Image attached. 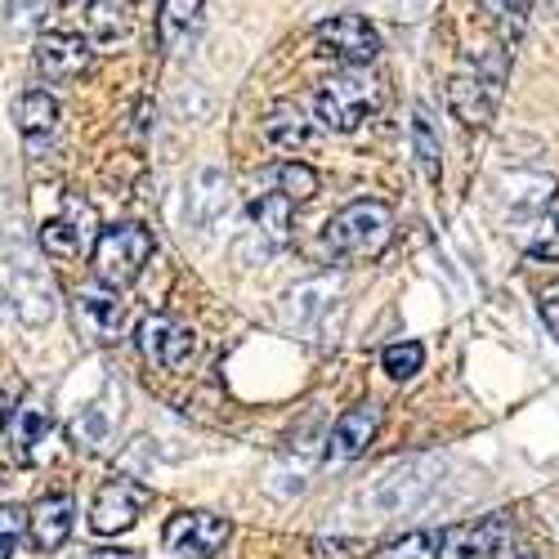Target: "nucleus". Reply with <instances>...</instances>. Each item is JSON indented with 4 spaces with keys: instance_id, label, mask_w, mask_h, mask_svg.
<instances>
[{
    "instance_id": "cd10ccee",
    "label": "nucleus",
    "mask_w": 559,
    "mask_h": 559,
    "mask_svg": "<svg viewBox=\"0 0 559 559\" xmlns=\"http://www.w3.org/2000/svg\"><path fill=\"white\" fill-rule=\"evenodd\" d=\"M27 537V510L14 501H0V559H14Z\"/></svg>"
},
{
    "instance_id": "4be33fe9",
    "label": "nucleus",
    "mask_w": 559,
    "mask_h": 559,
    "mask_svg": "<svg viewBox=\"0 0 559 559\" xmlns=\"http://www.w3.org/2000/svg\"><path fill=\"white\" fill-rule=\"evenodd\" d=\"M260 130H264L269 144H273V148H283V153H300V148L313 144V121L305 117V108H300L296 99L273 104V108L264 112Z\"/></svg>"
},
{
    "instance_id": "f3484780",
    "label": "nucleus",
    "mask_w": 559,
    "mask_h": 559,
    "mask_svg": "<svg viewBox=\"0 0 559 559\" xmlns=\"http://www.w3.org/2000/svg\"><path fill=\"white\" fill-rule=\"evenodd\" d=\"M90 233H95V215H90V206H85V202L68 198L59 215H50V219L40 224L36 242H40V251H45V255L68 260V255H81V247L90 242Z\"/></svg>"
},
{
    "instance_id": "ddd939ff",
    "label": "nucleus",
    "mask_w": 559,
    "mask_h": 559,
    "mask_svg": "<svg viewBox=\"0 0 559 559\" xmlns=\"http://www.w3.org/2000/svg\"><path fill=\"white\" fill-rule=\"evenodd\" d=\"M497 90H501V68L492 72H456L448 81V108L461 126H471V130H484L497 112Z\"/></svg>"
},
{
    "instance_id": "6e6552de",
    "label": "nucleus",
    "mask_w": 559,
    "mask_h": 559,
    "mask_svg": "<svg viewBox=\"0 0 559 559\" xmlns=\"http://www.w3.org/2000/svg\"><path fill=\"white\" fill-rule=\"evenodd\" d=\"M435 484H439V461L435 456L394 461L390 471L377 479V488H371V506H377L381 515H399V510H412Z\"/></svg>"
},
{
    "instance_id": "9b49d317",
    "label": "nucleus",
    "mask_w": 559,
    "mask_h": 559,
    "mask_svg": "<svg viewBox=\"0 0 559 559\" xmlns=\"http://www.w3.org/2000/svg\"><path fill=\"white\" fill-rule=\"evenodd\" d=\"M72 309H76V328H81L90 341H95V345H117V341L126 336V328H130L126 300H121L112 287H104V283L81 287L76 300H72Z\"/></svg>"
},
{
    "instance_id": "b1692460",
    "label": "nucleus",
    "mask_w": 559,
    "mask_h": 559,
    "mask_svg": "<svg viewBox=\"0 0 559 559\" xmlns=\"http://www.w3.org/2000/svg\"><path fill=\"white\" fill-rule=\"evenodd\" d=\"M202 5H206V0H162V14H157L162 50H175L179 40L193 36V27L202 23Z\"/></svg>"
},
{
    "instance_id": "f8f14e48",
    "label": "nucleus",
    "mask_w": 559,
    "mask_h": 559,
    "mask_svg": "<svg viewBox=\"0 0 559 559\" xmlns=\"http://www.w3.org/2000/svg\"><path fill=\"white\" fill-rule=\"evenodd\" d=\"M95 63V45L81 32H50L36 40V72L50 85H72Z\"/></svg>"
},
{
    "instance_id": "c85d7f7f",
    "label": "nucleus",
    "mask_w": 559,
    "mask_h": 559,
    "mask_svg": "<svg viewBox=\"0 0 559 559\" xmlns=\"http://www.w3.org/2000/svg\"><path fill=\"white\" fill-rule=\"evenodd\" d=\"M377 559H439V533H407L390 542Z\"/></svg>"
},
{
    "instance_id": "1a4fd4ad",
    "label": "nucleus",
    "mask_w": 559,
    "mask_h": 559,
    "mask_svg": "<svg viewBox=\"0 0 559 559\" xmlns=\"http://www.w3.org/2000/svg\"><path fill=\"white\" fill-rule=\"evenodd\" d=\"M510 515L506 510H492V515L465 520L439 533V559H497L510 542Z\"/></svg>"
},
{
    "instance_id": "f704fd0d",
    "label": "nucleus",
    "mask_w": 559,
    "mask_h": 559,
    "mask_svg": "<svg viewBox=\"0 0 559 559\" xmlns=\"http://www.w3.org/2000/svg\"><path fill=\"white\" fill-rule=\"evenodd\" d=\"M542 322H546V332L559 341V287L542 296Z\"/></svg>"
},
{
    "instance_id": "7ed1b4c3",
    "label": "nucleus",
    "mask_w": 559,
    "mask_h": 559,
    "mask_svg": "<svg viewBox=\"0 0 559 559\" xmlns=\"http://www.w3.org/2000/svg\"><path fill=\"white\" fill-rule=\"evenodd\" d=\"M148 260H153V233L144 224H108L95 233L90 264H95V277L104 287L126 292L130 283H139Z\"/></svg>"
},
{
    "instance_id": "0eeeda50",
    "label": "nucleus",
    "mask_w": 559,
    "mask_h": 559,
    "mask_svg": "<svg viewBox=\"0 0 559 559\" xmlns=\"http://www.w3.org/2000/svg\"><path fill=\"white\" fill-rule=\"evenodd\" d=\"M134 345H139V354H144V362H153L162 371H183L198 358V332L183 328V322L170 318V313H148L144 322H139Z\"/></svg>"
},
{
    "instance_id": "20e7f679",
    "label": "nucleus",
    "mask_w": 559,
    "mask_h": 559,
    "mask_svg": "<svg viewBox=\"0 0 559 559\" xmlns=\"http://www.w3.org/2000/svg\"><path fill=\"white\" fill-rule=\"evenodd\" d=\"M313 112H318L322 130L354 134L371 112H377V81H371L362 68H345L341 76H332V81L318 85Z\"/></svg>"
},
{
    "instance_id": "2f4dec72",
    "label": "nucleus",
    "mask_w": 559,
    "mask_h": 559,
    "mask_svg": "<svg viewBox=\"0 0 559 559\" xmlns=\"http://www.w3.org/2000/svg\"><path fill=\"white\" fill-rule=\"evenodd\" d=\"M528 251L542 255V260H559V215H546L537 224V233L528 238Z\"/></svg>"
},
{
    "instance_id": "423d86ee",
    "label": "nucleus",
    "mask_w": 559,
    "mask_h": 559,
    "mask_svg": "<svg viewBox=\"0 0 559 559\" xmlns=\"http://www.w3.org/2000/svg\"><path fill=\"white\" fill-rule=\"evenodd\" d=\"M153 506V488L148 484H139L130 475H117L108 479L95 501H90V533H99V537H121L139 524V515Z\"/></svg>"
},
{
    "instance_id": "f257e3e1",
    "label": "nucleus",
    "mask_w": 559,
    "mask_h": 559,
    "mask_svg": "<svg viewBox=\"0 0 559 559\" xmlns=\"http://www.w3.org/2000/svg\"><path fill=\"white\" fill-rule=\"evenodd\" d=\"M394 242V211L377 198H358L322 224V251L332 260H377Z\"/></svg>"
},
{
    "instance_id": "393cba45",
    "label": "nucleus",
    "mask_w": 559,
    "mask_h": 559,
    "mask_svg": "<svg viewBox=\"0 0 559 559\" xmlns=\"http://www.w3.org/2000/svg\"><path fill=\"white\" fill-rule=\"evenodd\" d=\"M273 179H277V193H287L296 206L318 198V175H313V166H305V162H296V157L277 166Z\"/></svg>"
},
{
    "instance_id": "a211bd4d",
    "label": "nucleus",
    "mask_w": 559,
    "mask_h": 559,
    "mask_svg": "<svg viewBox=\"0 0 559 559\" xmlns=\"http://www.w3.org/2000/svg\"><path fill=\"white\" fill-rule=\"evenodd\" d=\"M50 435H55V412H50V403L23 399V403L14 407V416H10V452H14V461L32 465V461L45 452V443H50Z\"/></svg>"
},
{
    "instance_id": "4c0bfd02",
    "label": "nucleus",
    "mask_w": 559,
    "mask_h": 559,
    "mask_svg": "<svg viewBox=\"0 0 559 559\" xmlns=\"http://www.w3.org/2000/svg\"><path fill=\"white\" fill-rule=\"evenodd\" d=\"M510 559H542V555H533V550H524V555H510Z\"/></svg>"
},
{
    "instance_id": "5701e85b",
    "label": "nucleus",
    "mask_w": 559,
    "mask_h": 559,
    "mask_svg": "<svg viewBox=\"0 0 559 559\" xmlns=\"http://www.w3.org/2000/svg\"><path fill=\"white\" fill-rule=\"evenodd\" d=\"M412 157H416V166H421V175L430 183H439V175H443V144H439V126H435L426 104L412 108Z\"/></svg>"
},
{
    "instance_id": "9d476101",
    "label": "nucleus",
    "mask_w": 559,
    "mask_h": 559,
    "mask_svg": "<svg viewBox=\"0 0 559 559\" xmlns=\"http://www.w3.org/2000/svg\"><path fill=\"white\" fill-rule=\"evenodd\" d=\"M228 542V520L215 510H179L166 524V550L179 559H215Z\"/></svg>"
},
{
    "instance_id": "39448f33",
    "label": "nucleus",
    "mask_w": 559,
    "mask_h": 559,
    "mask_svg": "<svg viewBox=\"0 0 559 559\" xmlns=\"http://www.w3.org/2000/svg\"><path fill=\"white\" fill-rule=\"evenodd\" d=\"M318 55L336 68H371L381 59V32L371 27L362 14H332L322 19L313 32Z\"/></svg>"
},
{
    "instance_id": "bb28decb",
    "label": "nucleus",
    "mask_w": 559,
    "mask_h": 559,
    "mask_svg": "<svg viewBox=\"0 0 559 559\" xmlns=\"http://www.w3.org/2000/svg\"><path fill=\"white\" fill-rule=\"evenodd\" d=\"M421 362H426L421 341H399V345H385V354H381V367L390 381H412L416 371H421Z\"/></svg>"
},
{
    "instance_id": "c756f323",
    "label": "nucleus",
    "mask_w": 559,
    "mask_h": 559,
    "mask_svg": "<svg viewBox=\"0 0 559 559\" xmlns=\"http://www.w3.org/2000/svg\"><path fill=\"white\" fill-rule=\"evenodd\" d=\"M362 542L358 537H313L309 542V555L313 559H362Z\"/></svg>"
},
{
    "instance_id": "473e14b6",
    "label": "nucleus",
    "mask_w": 559,
    "mask_h": 559,
    "mask_svg": "<svg viewBox=\"0 0 559 559\" xmlns=\"http://www.w3.org/2000/svg\"><path fill=\"white\" fill-rule=\"evenodd\" d=\"M528 5H533V0H488V10L497 14V23H501L506 32H520V27H524Z\"/></svg>"
},
{
    "instance_id": "72a5a7b5",
    "label": "nucleus",
    "mask_w": 559,
    "mask_h": 559,
    "mask_svg": "<svg viewBox=\"0 0 559 559\" xmlns=\"http://www.w3.org/2000/svg\"><path fill=\"white\" fill-rule=\"evenodd\" d=\"M40 14V0H5V23L10 32H27Z\"/></svg>"
},
{
    "instance_id": "aec40b11",
    "label": "nucleus",
    "mask_w": 559,
    "mask_h": 559,
    "mask_svg": "<svg viewBox=\"0 0 559 559\" xmlns=\"http://www.w3.org/2000/svg\"><path fill=\"white\" fill-rule=\"evenodd\" d=\"M224 211H228V179H224V170H215V166L198 170L193 189H189V224L202 233V238H211V228L224 219Z\"/></svg>"
},
{
    "instance_id": "412c9836",
    "label": "nucleus",
    "mask_w": 559,
    "mask_h": 559,
    "mask_svg": "<svg viewBox=\"0 0 559 559\" xmlns=\"http://www.w3.org/2000/svg\"><path fill=\"white\" fill-rule=\"evenodd\" d=\"M14 126L32 148L50 144L55 130H59V99L50 95V90H23V95L14 99Z\"/></svg>"
},
{
    "instance_id": "f03ea898",
    "label": "nucleus",
    "mask_w": 559,
    "mask_h": 559,
    "mask_svg": "<svg viewBox=\"0 0 559 559\" xmlns=\"http://www.w3.org/2000/svg\"><path fill=\"white\" fill-rule=\"evenodd\" d=\"M0 292L10 296V309L19 313L23 328H45V322H55V313H59L50 273H45L36 251L23 242H10L5 255H0Z\"/></svg>"
},
{
    "instance_id": "a878e982",
    "label": "nucleus",
    "mask_w": 559,
    "mask_h": 559,
    "mask_svg": "<svg viewBox=\"0 0 559 559\" xmlns=\"http://www.w3.org/2000/svg\"><path fill=\"white\" fill-rule=\"evenodd\" d=\"M332 283H305V287H296V292H287V322H313L322 309H328V300H332Z\"/></svg>"
},
{
    "instance_id": "dca6fc26",
    "label": "nucleus",
    "mask_w": 559,
    "mask_h": 559,
    "mask_svg": "<svg viewBox=\"0 0 559 559\" xmlns=\"http://www.w3.org/2000/svg\"><path fill=\"white\" fill-rule=\"evenodd\" d=\"M377 430H381V403L362 399V403L345 407L328 435V461H358L367 452V443L377 439Z\"/></svg>"
},
{
    "instance_id": "e433bc0d",
    "label": "nucleus",
    "mask_w": 559,
    "mask_h": 559,
    "mask_svg": "<svg viewBox=\"0 0 559 559\" xmlns=\"http://www.w3.org/2000/svg\"><path fill=\"white\" fill-rule=\"evenodd\" d=\"M10 416H14V412H10V399H5V394H0V435H5V430H10Z\"/></svg>"
},
{
    "instance_id": "7c9ffc66",
    "label": "nucleus",
    "mask_w": 559,
    "mask_h": 559,
    "mask_svg": "<svg viewBox=\"0 0 559 559\" xmlns=\"http://www.w3.org/2000/svg\"><path fill=\"white\" fill-rule=\"evenodd\" d=\"M72 435H76V443H81V448H99V443L108 439V421H104V412H99V407H90L85 416H76Z\"/></svg>"
},
{
    "instance_id": "2eb2a0df",
    "label": "nucleus",
    "mask_w": 559,
    "mask_h": 559,
    "mask_svg": "<svg viewBox=\"0 0 559 559\" xmlns=\"http://www.w3.org/2000/svg\"><path fill=\"white\" fill-rule=\"evenodd\" d=\"M72 524H76V501H72L68 492H50V497H40V501L27 510V542H32L40 555H55V550L68 546Z\"/></svg>"
},
{
    "instance_id": "4468645a",
    "label": "nucleus",
    "mask_w": 559,
    "mask_h": 559,
    "mask_svg": "<svg viewBox=\"0 0 559 559\" xmlns=\"http://www.w3.org/2000/svg\"><path fill=\"white\" fill-rule=\"evenodd\" d=\"M296 233V202L287 193H260L251 206H247V233L242 242H260L264 260L273 251H283Z\"/></svg>"
},
{
    "instance_id": "6ab92c4d",
    "label": "nucleus",
    "mask_w": 559,
    "mask_h": 559,
    "mask_svg": "<svg viewBox=\"0 0 559 559\" xmlns=\"http://www.w3.org/2000/svg\"><path fill=\"white\" fill-rule=\"evenodd\" d=\"M130 10L121 0H85L81 5V36L99 50H117L121 40H130Z\"/></svg>"
},
{
    "instance_id": "c9c22d12",
    "label": "nucleus",
    "mask_w": 559,
    "mask_h": 559,
    "mask_svg": "<svg viewBox=\"0 0 559 559\" xmlns=\"http://www.w3.org/2000/svg\"><path fill=\"white\" fill-rule=\"evenodd\" d=\"M81 559H134L130 550H90V555H81Z\"/></svg>"
}]
</instances>
